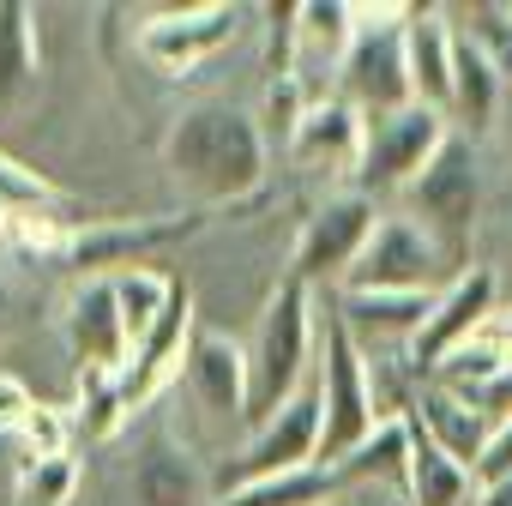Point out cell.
Masks as SVG:
<instances>
[{
	"label": "cell",
	"instance_id": "cell-6",
	"mask_svg": "<svg viewBox=\"0 0 512 506\" xmlns=\"http://www.w3.org/2000/svg\"><path fill=\"white\" fill-rule=\"evenodd\" d=\"M452 139V121L428 103H410V109H392V115H374L368 121V139H362V163L350 175L356 193L368 199H386V193H410L416 175L434 163V151Z\"/></svg>",
	"mask_w": 512,
	"mask_h": 506
},
{
	"label": "cell",
	"instance_id": "cell-12",
	"mask_svg": "<svg viewBox=\"0 0 512 506\" xmlns=\"http://www.w3.org/2000/svg\"><path fill=\"white\" fill-rule=\"evenodd\" d=\"M488 314H494V272H488V266L458 272V278L440 290V302H434L422 338L410 344V368H416V380H428V374L464 344V338H476V326H482Z\"/></svg>",
	"mask_w": 512,
	"mask_h": 506
},
{
	"label": "cell",
	"instance_id": "cell-35",
	"mask_svg": "<svg viewBox=\"0 0 512 506\" xmlns=\"http://www.w3.org/2000/svg\"><path fill=\"white\" fill-rule=\"evenodd\" d=\"M7 217H13V205H7V199H0V247H7Z\"/></svg>",
	"mask_w": 512,
	"mask_h": 506
},
{
	"label": "cell",
	"instance_id": "cell-22",
	"mask_svg": "<svg viewBox=\"0 0 512 506\" xmlns=\"http://www.w3.org/2000/svg\"><path fill=\"white\" fill-rule=\"evenodd\" d=\"M500 97H506L500 67L458 31V49H452V109H446V121H458L464 139H482L494 127V115H500Z\"/></svg>",
	"mask_w": 512,
	"mask_h": 506
},
{
	"label": "cell",
	"instance_id": "cell-23",
	"mask_svg": "<svg viewBox=\"0 0 512 506\" xmlns=\"http://www.w3.org/2000/svg\"><path fill=\"white\" fill-rule=\"evenodd\" d=\"M344 488H374V494H392L404 500V482H410V416H392L380 422L350 458L332 464Z\"/></svg>",
	"mask_w": 512,
	"mask_h": 506
},
{
	"label": "cell",
	"instance_id": "cell-20",
	"mask_svg": "<svg viewBox=\"0 0 512 506\" xmlns=\"http://www.w3.org/2000/svg\"><path fill=\"white\" fill-rule=\"evenodd\" d=\"M199 229V211L193 217H157V223H103V229H79L73 235V253L67 260L79 272H103V266H121V260H139V253L163 247V241H187ZM109 278V272H103Z\"/></svg>",
	"mask_w": 512,
	"mask_h": 506
},
{
	"label": "cell",
	"instance_id": "cell-3",
	"mask_svg": "<svg viewBox=\"0 0 512 506\" xmlns=\"http://www.w3.org/2000/svg\"><path fill=\"white\" fill-rule=\"evenodd\" d=\"M314 374H320V410H326V428H320V464H338V458H350V452L380 428V404H374L368 356H362V344L350 338V326L338 320L332 296H326V314H320Z\"/></svg>",
	"mask_w": 512,
	"mask_h": 506
},
{
	"label": "cell",
	"instance_id": "cell-25",
	"mask_svg": "<svg viewBox=\"0 0 512 506\" xmlns=\"http://www.w3.org/2000/svg\"><path fill=\"white\" fill-rule=\"evenodd\" d=\"M37 85V13L0 0V115Z\"/></svg>",
	"mask_w": 512,
	"mask_h": 506
},
{
	"label": "cell",
	"instance_id": "cell-34",
	"mask_svg": "<svg viewBox=\"0 0 512 506\" xmlns=\"http://www.w3.org/2000/svg\"><path fill=\"white\" fill-rule=\"evenodd\" d=\"M332 506H398V500L392 494H374V488H344Z\"/></svg>",
	"mask_w": 512,
	"mask_h": 506
},
{
	"label": "cell",
	"instance_id": "cell-4",
	"mask_svg": "<svg viewBox=\"0 0 512 506\" xmlns=\"http://www.w3.org/2000/svg\"><path fill=\"white\" fill-rule=\"evenodd\" d=\"M404 25H410V7H356V43L338 67V97L350 109H362L368 121L416 103Z\"/></svg>",
	"mask_w": 512,
	"mask_h": 506
},
{
	"label": "cell",
	"instance_id": "cell-15",
	"mask_svg": "<svg viewBox=\"0 0 512 506\" xmlns=\"http://www.w3.org/2000/svg\"><path fill=\"white\" fill-rule=\"evenodd\" d=\"M362 139H368V115L350 109V103L332 91V97H314V103H308V115H302V127H296V139H290L284 151H290L302 169H344V175H356Z\"/></svg>",
	"mask_w": 512,
	"mask_h": 506
},
{
	"label": "cell",
	"instance_id": "cell-8",
	"mask_svg": "<svg viewBox=\"0 0 512 506\" xmlns=\"http://www.w3.org/2000/svg\"><path fill=\"white\" fill-rule=\"evenodd\" d=\"M458 278V266L446 260V247L404 211L380 217L374 241L362 247V260L350 266L344 290H416V296H440Z\"/></svg>",
	"mask_w": 512,
	"mask_h": 506
},
{
	"label": "cell",
	"instance_id": "cell-32",
	"mask_svg": "<svg viewBox=\"0 0 512 506\" xmlns=\"http://www.w3.org/2000/svg\"><path fill=\"white\" fill-rule=\"evenodd\" d=\"M500 476H512V422H500V428H494V440H488V458H482L476 482H500Z\"/></svg>",
	"mask_w": 512,
	"mask_h": 506
},
{
	"label": "cell",
	"instance_id": "cell-5",
	"mask_svg": "<svg viewBox=\"0 0 512 506\" xmlns=\"http://www.w3.org/2000/svg\"><path fill=\"white\" fill-rule=\"evenodd\" d=\"M404 217H416L440 247H446V260L458 272L464 266V247H470V229L482 217V169H476V139H464L452 127V139L434 151V163L416 175V187L404 193Z\"/></svg>",
	"mask_w": 512,
	"mask_h": 506
},
{
	"label": "cell",
	"instance_id": "cell-13",
	"mask_svg": "<svg viewBox=\"0 0 512 506\" xmlns=\"http://www.w3.org/2000/svg\"><path fill=\"white\" fill-rule=\"evenodd\" d=\"M241 25V7H187V13H157L139 31V55L157 73H193L199 61H211Z\"/></svg>",
	"mask_w": 512,
	"mask_h": 506
},
{
	"label": "cell",
	"instance_id": "cell-9",
	"mask_svg": "<svg viewBox=\"0 0 512 506\" xmlns=\"http://www.w3.org/2000/svg\"><path fill=\"white\" fill-rule=\"evenodd\" d=\"M320 428H326V410H320V374H314L278 416H266L260 428H247V440H241V452H235V464L223 476V494L320 464Z\"/></svg>",
	"mask_w": 512,
	"mask_h": 506
},
{
	"label": "cell",
	"instance_id": "cell-7",
	"mask_svg": "<svg viewBox=\"0 0 512 506\" xmlns=\"http://www.w3.org/2000/svg\"><path fill=\"white\" fill-rule=\"evenodd\" d=\"M374 229H380V199H368V193H356V187L320 199V205L308 211L302 235H296L290 278L308 284V290H314V284L344 290V278H350V266L362 260V247L374 241Z\"/></svg>",
	"mask_w": 512,
	"mask_h": 506
},
{
	"label": "cell",
	"instance_id": "cell-33",
	"mask_svg": "<svg viewBox=\"0 0 512 506\" xmlns=\"http://www.w3.org/2000/svg\"><path fill=\"white\" fill-rule=\"evenodd\" d=\"M476 506H512V476H500V482H482V488H476Z\"/></svg>",
	"mask_w": 512,
	"mask_h": 506
},
{
	"label": "cell",
	"instance_id": "cell-1",
	"mask_svg": "<svg viewBox=\"0 0 512 506\" xmlns=\"http://www.w3.org/2000/svg\"><path fill=\"white\" fill-rule=\"evenodd\" d=\"M163 169L205 205H241L266 187V127L235 103H193L163 133Z\"/></svg>",
	"mask_w": 512,
	"mask_h": 506
},
{
	"label": "cell",
	"instance_id": "cell-17",
	"mask_svg": "<svg viewBox=\"0 0 512 506\" xmlns=\"http://www.w3.org/2000/svg\"><path fill=\"white\" fill-rule=\"evenodd\" d=\"M410 416L422 422V434H428L434 446H446L458 464L482 470V458H488V440H494V422H488V416H482L470 398H458V392H446V386L422 380V386H416V404H410Z\"/></svg>",
	"mask_w": 512,
	"mask_h": 506
},
{
	"label": "cell",
	"instance_id": "cell-24",
	"mask_svg": "<svg viewBox=\"0 0 512 506\" xmlns=\"http://www.w3.org/2000/svg\"><path fill=\"white\" fill-rule=\"evenodd\" d=\"M356 43V7L350 0H308V7H296V67H344Z\"/></svg>",
	"mask_w": 512,
	"mask_h": 506
},
{
	"label": "cell",
	"instance_id": "cell-26",
	"mask_svg": "<svg viewBox=\"0 0 512 506\" xmlns=\"http://www.w3.org/2000/svg\"><path fill=\"white\" fill-rule=\"evenodd\" d=\"M338 494H344L338 470L332 464H308V470H290V476H266V482L229 488V494H217V506H332Z\"/></svg>",
	"mask_w": 512,
	"mask_h": 506
},
{
	"label": "cell",
	"instance_id": "cell-29",
	"mask_svg": "<svg viewBox=\"0 0 512 506\" xmlns=\"http://www.w3.org/2000/svg\"><path fill=\"white\" fill-rule=\"evenodd\" d=\"M79 488V458L73 452H55V458H25L19 470V506H67Z\"/></svg>",
	"mask_w": 512,
	"mask_h": 506
},
{
	"label": "cell",
	"instance_id": "cell-19",
	"mask_svg": "<svg viewBox=\"0 0 512 506\" xmlns=\"http://www.w3.org/2000/svg\"><path fill=\"white\" fill-rule=\"evenodd\" d=\"M404 49H410V91L416 103L428 109H452V49H458V25L446 13H422L410 7V25H404Z\"/></svg>",
	"mask_w": 512,
	"mask_h": 506
},
{
	"label": "cell",
	"instance_id": "cell-18",
	"mask_svg": "<svg viewBox=\"0 0 512 506\" xmlns=\"http://www.w3.org/2000/svg\"><path fill=\"white\" fill-rule=\"evenodd\" d=\"M127 482H133V500H139V506H217L211 488H205V470H199L193 452L175 446V440L139 446Z\"/></svg>",
	"mask_w": 512,
	"mask_h": 506
},
{
	"label": "cell",
	"instance_id": "cell-14",
	"mask_svg": "<svg viewBox=\"0 0 512 506\" xmlns=\"http://www.w3.org/2000/svg\"><path fill=\"white\" fill-rule=\"evenodd\" d=\"M193 290L187 284H175V302H169V314L157 320V332L145 338V344H133V362H127V374H121V404H127V416L133 410H145L175 374H187V344H193Z\"/></svg>",
	"mask_w": 512,
	"mask_h": 506
},
{
	"label": "cell",
	"instance_id": "cell-11",
	"mask_svg": "<svg viewBox=\"0 0 512 506\" xmlns=\"http://www.w3.org/2000/svg\"><path fill=\"white\" fill-rule=\"evenodd\" d=\"M434 302L440 296H416V290H332V308L350 326V338L362 344V356H386L392 344L410 356Z\"/></svg>",
	"mask_w": 512,
	"mask_h": 506
},
{
	"label": "cell",
	"instance_id": "cell-31",
	"mask_svg": "<svg viewBox=\"0 0 512 506\" xmlns=\"http://www.w3.org/2000/svg\"><path fill=\"white\" fill-rule=\"evenodd\" d=\"M31 410H37V398L25 392V380L0 368V434H19V422H25Z\"/></svg>",
	"mask_w": 512,
	"mask_h": 506
},
{
	"label": "cell",
	"instance_id": "cell-36",
	"mask_svg": "<svg viewBox=\"0 0 512 506\" xmlns=\"http://www.w3.org/2000/svg\"><path fill=\"white\" fill-rule=\"evenodd\" d=\"M7 308H13V296H7V284H0V326H7Z\"/></svg>",
	"mask_w": 512,
	"mask_h": 506
},
{
	"label": "cell",
	"instance_id": "cell-21",
	"mask_svg": "<svg viewBox=\"0 0 512 506\" xmlns=\"http://www.w3.org/2000/svg\"><path fill=\"white\" fill-rule=\"evenodd\" d=\"M476 470L458 464L446 446H434L422 434V422L410 416V482H404V500L398 506H476Z\"/></svg>",
	"mask_w": 512,
	"mask_h": 506
},
{
	"label": "cell",
	"instance_id": "cell-30",
	"mask_svg": "<svg viewBox=\"0 0 512 506\" xmlns=\"http://www.w3.org/2000/svg\"><path fill=\"white\" fill-rule=\"evenodd\" d=\"M19 446H25V458H55V452H67V416L49 410V404H37V410L19 422Z\"/></svg>",
	"mask_w": 512,
	"mask_h": 506
},
{
	"label": "cell",
	"instance_id": "cell-10",
	"mask_svg": "<svg viewBox=\"0 0 512 506\" xmlns=\"http://www.w3.org/2000/svg\"><path fill=\"white\" fill-rule=\"evenodd\" d=\"M67 350L85 380H121L133 362V332L115 296V278H85L67 296Z\"/></svg>",
	"mask_w": 512,
	"mask_h": 506
},
{
	"label": "cell",
	"instance_id": "cell-27",
	"mask_svg": "<svg viewBox=\"0 0 512 506\" xmlns=\"http://www.w3.org/2000/svg\"><path fill=\"white\" fill-rule=\"evenodd\" d=\"M109 278H115V296H121V314H127L133 344H145L157 332V320L169 314V302H175V278H163L157 266H121Z\"/></svg>",
	"mask_w": 512,
	"mask_h": 506
},
{
	"label": "cell",
	"instance_id": "cell-28",
	"mask_svg": "<svg viewBox=\"0 0 512 506\" xmlns=\"http://www.w3.org/2000/svg\"><path fill=\"white\" fill-rule=\"evenodd\" d=\"M452 25L500 67V79L512 85V7H494V0H476V7L452 13Z\"/></svg>",
	"mask_w": 512,
	"mask_h": 506
},
{
	"label": "cell",
	"instance_id": "cell-2",
	"mask_svg": "<svg viewBox=\"0 0 512 506\" xmlns=\"http://www.w3.org/2000/svg\"><path fill=\"white\" fill-rule=\"evenodd\" d=\"M314 344H320L314 290L284 278L266 296L260 326H253V338H247V422L253 428H260L266 416H278L314 380Z\"/></svg>",
	"mask_w": 512,
	"mask_h": 506
},
{
	"label": "cell",
	"instance_id": "cell-16",
	"mask_svg": "<svg viewBox=\"0 0 512 506\" xmlns=\"http://www.w3.org/2000/svg\"><path fill=\"white\" fill-rule=\"evenodd\" d=\"M187 386H193V398L211 416L247 422V344L217 338V332H193V344H187Z\"/></svg>",
	"mask_w": 512,
	"mask_h": 506
}]
</instances>
